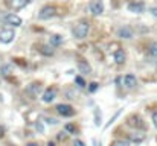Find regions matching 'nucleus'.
Masks as SVG:
<instances>
[{
	"mask_svg": "<svg viewBox=\"0 0 157 146\" xmlns=\"http://www.w3.org/2000/svg\"><path fill=\"white\" fill-rule=\"evenodd\" d=\"M128 11L130 12H134V14H142L145 11V5L142 2H131L128 5Z\"/></svg>",
	"mask_w": 157,
	"mask_h": 146,
	"instance_id": "9",
	"label": "nucleus"
},
{
	"mask_svg": "<svg viewBox=\"0 0 157 146\" xmlns=\"http://www.w3.org/2000/svg\"><path fill=\"white\" fill-rule=\"evenodd\" d=\"M26 146H40L38 143H35V142H31V143H28Z\"/></svg>",
	"mask_w": 157,
	"mask_h": 146,
	"instance_id": "32",
	"label": "nucleus"
},
{
	"mask_svg": "<svg viewBox=\"0 0 157 146\" xmlns=\"http://www.w3.org/2000/svg\"><path fill=\"white\" fill-rule=\"evenodd\" d=\"M14 37H15V32H14L12 29H5V31L0 32V41L5 43V44L11 43V41L14 40Z\"/></svg>",
	"mask_w": 157,
	"mask_h": 146,
	"instance_id": "7",
	"label": "nucleus"
},
{
	"mask_svg": "<svg viewBox=\"0 0 157 146\" xmlns=\"http://www.w3.org/2000/svg\"><path fill=\"white\" fill-rule=\"evenodd\" d=\"M35 129H37L40 134H43V133H44V126H43V123H41V122H35Z\"/></svg>",
	"mask_w": 157,
	"mask_h": 146,
	"instance_id": "24",
	"label": "nucleus"
},
{
	"mask_svg": "<svg viewBox=\"0 0 157 146\" xmlns=\"http://www.w3.org/2000/svg\"><path fill=\"white\" fill-rule=\"evenodd\" d=\"M78 70L82 75H90L92 73V67L86 62V61H78Z\"/></svg>",
	"mask_w": 157,
	"mask_h": 146,
	"instance_id": "12",
	"label": "nucleus"
},
{
	"mask_svg": "<svg viewBox=\"0 0 157 146\" xmlns=\"http://www.w3.org/2000/svg\"><path fill=\"white\" fill-rule=\"evenodd\" d=\"M73 146H86V143H84L82 140H79V139H76V140L73 142Z\"/></svg>",
	"mask_w": 157,
	"mask_h": 146,
	"instance_id": "27",
	"label": "nucleus"
},
{
	"mask_svg": "<svg viewBox=\"0 0 157 146\" xmlns=\"http://www.w3.org/2000/svg\"><path fill=\"white\" fill-rule=\"evenodd\" d=\"M55 97H56V88L49 87V88L44 90V93H43V96H41V100H43L44 103H51L52 100H55Z\"/></svg>",
	"mask_w": 157,
	"mask_h": 146,
	"instance_id": "5",
	"label": "nucleus"
},
{
	"mask_svg": "<svg viewBox=\"0 0 157 146\" xmlns=\"http://www.w3.org/2000/svg\"><path fill=\"white\" fill-rule=\"evenodd\" d=\"M150 12H151V15H153V17H156V18H157V6L150 8Z\"/></svg>",
	"mask_w": 157,
	"mask_h": 146,
	"instance_id": "28",
	"label": "nucleus"
},
{
	"mask_svg": "<svg viewBox=\"0 0 157 146\" xmlns=\"http://www.w3.org/2000/svg\"><path fill=\"white\" fill-rule=\"evenodd\" d=\"M133 29L130 28V26H122V28H119L117 29V37L119 38H125V40H130V38H133Z\"/></svg>",
	"mask_w": 157,
	"mask_h": 146,
	"instance_id": "8",
	"label": "nucleus"
},
{
	"mask_svg": "<svg viewBox=\"0 0 157 146\" xmlns=\"http://www.w3.org/2000/svg\"><path fill=\"white\" fill-rule=\"evenodd\" d=\"M101 120H102L101 111L96 108V110H95V125H96V126H101Z\"/></svg>",
	"mask_w": 157,
	"mask_h": 146,
	"instance_id": "18",
	"label": "nucleus"
},
{
	"mask_svg": "<svg viewBox=\"0 0 157 146\" xmlns=\"http://www.w3.org/2000/svg\"><path fill=\"white\" fill-rule=\"evenodd\" d=\"M136 84H137V79H136L134 75L128 73V75L124 76V85H125L127 88H133V87H136Z\"/></svg>",
	"mask_w": 157,
	"mask_h": 146,
	"instance_id": "10",
	"label": "nucleus"
},
{
	"mask_svg": "<svg viewBox=\"0 0 157 146\" xmlns=\"http://www.w3.org/2000/svg\"><path fill=\"white\" fill-rule=\"evenodd\" d=\"M98 88H99V84H98V82H90V84H89V92H90V93L98 92Z\"/></svg>",
	"mask_w": 157,
	"mask_h": 146,
	"instance_id": "22",
	"label": "nucleus"
},
{
	"mask_svg": "<svg viewBox=\"0 0 157 146\" xmlns=\"http://www.w3.org/2000/svg\"><path fill=\"white\" fill-rule=\"evenodd\" d=\"M90 12L93 15H101L104 12V3H102V0H93L90 3Z\"/></svg>",
	"mask_w": 157,
	"mask_h": 146,
	"instance_id": "4",
	"label": "nucleus"
},
{
	"mask_svg": "<svg viewBox=\"0 0 157 146\" xmlns=\"http://www.w3.org/2000/svg\"><path fill=\"white\" fill-rule=\"evenodd\" d=\"M55 12H56L55 6L46 5V6H43V8L40 9V12H38V20H49L51 17L55 15Z\"/></svg>",
	"mask_w": 157,
	"mask_h": 146,
	"instance_id": "2",
	"label": "nucleus"
},
{
	"mask_svg": "<svg viewBox=\"0 0 157 146\" xmlns=\"http://www.w3.org/2000/svg\"><path fill=\"white\" fill-rule=\"evenodd\" d=\"M113 58H114V61H116V64H124L125 62V52L122 50V49H117L114 53H113Z\"/></svg>",
	"mask_w": 157,
	"mask_h": 146,
	"instance_id": "11",
	"label": "nucleus"
},
{
	"mask_svg": "<svg viewBox=\"0 0 157 146\" xmlns=\"http://www.w3.org/2000/svg\"><path fill=\"white\" fill-rule=\"evenodd\" d=\"M75 84L79 87V88H84L87 84H86V79L82 76H75Z\"/></svg>",
	"mask_w": 157,
	"mask_h": 146,
	"instance_id": "17",
	"label": "nucleus"
},
{
	"mask_svg": "<svg viewBox=\"0 0 157 146\" xmlns=\"http://www.w3.org/2000/svg\"><path fill=\"white\" fill-rule=\"evenodd\" d=\"M0 137H3V128H0Z\"/></svg>",
	"mask_w": 157,
	"mask_h": 146,
	"instance_id": "33",
	"label": "nucleus"
},
{
	"mask_svg": "<svg viewBox=\"0 0 157 146\" xmlns=\"http://www.w3.org/2000/svg\"><path fill=\"white\" fill-rule=\"evenodd\" d=\"M52 46L49 44V46H41V49H40V52L43 53V55H46V56H51V55H53V49H51Z\"/></svg>",
	"mask_w": 157,
	"mask_h": 146,
	"instance_id": "16",
	"label": "nucleus"
},
{
	"mask_svg": "<svg viewBox=\"0 0 157 146\" xmlns=\"http://www.w3.org/2000/svg\"><path fill=\"white\" fill-rule=\"evenodd\" d=\"M28 2H29V0H12V2H11V6H12L14 9H21V8H25V6L28 5Z\"/></svg>",
	"mask_w": 157,
	"mask_h": 146,
	"instance_id": "14",
	"label": "nucleus"
},
{
	"mask_svg": "<svg viewBox=\"0 0 157 146\" xmlns=\"http://www.w3.org/2000/svg\"><path fill=\"white\" fill-rule=\"evenodd\" d=\"M48 146H55V143H53V142H49V143H48Z\"/></svg>",
	"mask_w": 157,
	"mask_h": 146,
	"instance_id": "34",
	"label": "nucleus"
},
{
	"mask_svg": "<svg viewBox=\"0 0 157 146\" xmlns=\"http://www.w3.org/2000/svg\"><path fill=\"white\" fill-rule=\"evenodd\" d=\"M9 70H11V67H9V66H5V67L2 69V72H3V75H8V72H9Z\"/></svg>",
	"mask_w": 157,
	"mask_h": 146,
	"instance_id": "31",
	"label": "nucleus"
},
{
	"mask_svg": "<svg viewBox=\"0 0 157 146\" xmlns=\"http://www.w3.org/2000/svg\"><path fill=\"white\" fill-rule=\"evenodd\" d=\"M67 137V134L64 133V131H61V133H58V140H64Z\"/></svg>",
	"mask_w": 157,
	"mask_h": 146,
	"instance_id": "29",
	"label": "nucleus"
},
{
	"mask_svg": "<svg viewBox=\"0 0 157 146\" xmlns=\"http://www.w3.org/2000/svg\"><path fill=\"white\" fill-rule=\"evenodd\" d=\"M49 44L52 46V47H58V46H61L63 44V35H58V34H55L51 37V40H49Z\"/></svg>",
	"mask_w": 157,
	"mask_h": 146,
	"instance_id": "13",
	"label": "nucleus"
},
{
	"mask_svg": "<svg viewBox=\"0 0 157 146\" xmlns=\"http://www.w3.org/2000/svg\"><path fill=\"white\" fill-rule=\"evenodd\" d=\"M56 113L61 117H73L76 114L75 108L72 105H69V103H59V105H56Z\"/></svg>",
	"mask_w": 157,
	"mask_h": 146,
	"instance_id": "1",
	"label": "nucleus"
},
{
	"mask_svg": "<svg viewBox=\"0 0 157 146\" xmlns=\"http://www.w3.org/2000/svg\"><path fill=\"white\" fill-rule=\"evenodd\" d=\"M40 90H41V87H40V84H32L29 88H28V92L29 93H32L34 96H37L38 93H40Z\"/></svg>",
	"mask_w": 157,
	"mask_h": 146,
	"instance_id": "15",
	"label": "nucleus"
},
{
	"mask_svg": "<svg viewBox=\"0 0 157 146\" xmlns=\"http://www.w3.org/2000/svg\"><path fill=\"white\" fill-rule=\"evenodd\" d=\"M66 95H67V97H69V99H75V96H76V92H73V90H67V92H66Z\"/></svg>",
	"mask_w": 157,
	"mask_h": 146,
	"instance_id": "26",
	"label": "nucleus"
},
{
	"mask_svg": "<svg viewBox=\"0 0 157 146\" xmlns=\"http://www.w3.org/2000/svg\"><path fill=\"white\" fill-rule=\"evenodd\" d=\"M44 120H46L49 125H58V120H56V119H53V117H46Z\"/></svg>",
	"mask_w": 157,
	"mask_h": 146,
	"instance_id": "25",
	"label": "nucleus"
},
{
	"mask_svg": "<svg viewBox=\"0 0 157 146\" xmlns=\"http://www.w3.org/2000/svg\"><path fill=\"white\" fill-rule=\"evenodd\" d=\"M87 34H89V24H87V23H79V24H76V26L73 28V35H75L78 40L86 38Z\"/></svg>",
	"mask_w": 157,
	"mask_h": 146,
	"instance_id": "3",
	"label": "nucleus"
},
{
	"mask_svg": "<svg viewBox=\"0 0 157 146\" xmlns=\"http://www.w3.org/2000/svg\"><path fill=\"white\" fill-rule=\"evenodd\" d=\"M64 129H66L67 133H72V134H75V133H76V126H75L73 123H67V125L64 126Z\"/></svg>",
	"mask_w": 157,
	"mask_h": 146,
	"instance_id": "23",
	"label": "nucleus"
},
{
	"mask_svg": "<svg viewBox=\"0 0 157 146\" xmlns=\"http://www.w3.org/2000/svg\"><path fill=\"white\" fill-rule=\"evenodd\" d=\"M153 123H154V126L157 128V111L153 113Z\"/></svg>",
	"mask_w": 157,
	"mask_h": 146,
	"instance_id": "30",
	"label": "nucleus"
},
{
	"mask_svg": "<svg viewBox=\"0 0 157 146\" xmlns=\"http://www.w3.org/2000/svg\"><path fill=\"white\" fill-rule=\"evenodd\" d=\"M110 146H130V142H127V140H114Z\"/></svg>",
	"mask_w": 157,
	"mask_h": 146,
	"instance_id": "21",
	"label": "nucleus"
},
{
	"mask_svg": "<svg viewBox=\"0 0 157 146\" xmlns=\"http://www.w3.org/2000/svg\"><path fill=\"white\" fill-rule=\"evenodd\" d=\"M148 52L151 56H157V43H151L150 47H148Z\"/></svg>",
	"mask_w": 157,
	"mask_h": 146,
	"instance_id": "19",
	"label": "nucleus"
},
{
	"mask_svg": "<svg viewBox=\"0 0 157 146\" xmlns=\"http://www.w3.org/2000/svg\"><path fill=\"white\" fill-rule=\"evenodd\" d=\"M121 113H122V108H121V110H117V111H116V114H114V116H113V117L110 119V122H108V123L105 125V129H107V128H108V126H110V125H111V123H113V122H114V120H116V119H117L119 116H121Z\"/></svg>",
	"mask_w": 157,
	"mask_h": 146,
	"instance_id": "20",
	"label": "nucleus"
},
{
	"mask_svg": "<svg viewBox=\"0 0 157 146\" xmlns=\"http://www.w3.org/2000/svg\"><path fill=\"white\" fill-rule=\"evenodd\" d=\"M5 23L6 24H11L14 28H18V26H21V18L17 14H8L5 17Z\"/></svg>",
	"mask_w": 157,
	"mask_h": 146,
	"instance_id": "6",
	"label": "nucleus"
}]
</instances>
